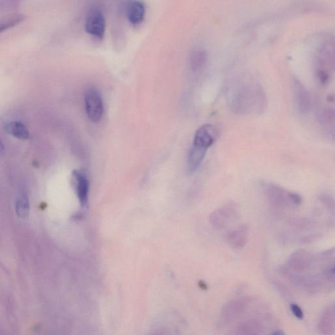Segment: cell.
<instances>
[{
  "mask_svg": "<svg viewBox=\"0 0 335 335\" xmlns=\"http://www.w3.org/2000/svg\"><path fill=\"white\" fill-rule=\"evenodd\" d=\"M30 205L27 195L26 193H22L18 198L16 202V211L18 216L21 218H25L28 214Z\"/></svg>",
  "mask_w": 335,
  "mask_h": 335,
  "instance_id": "cell-18",
  "label": "cell"
},
{
  "mask_svg": "<svg viewBox=\"0 0 335 335\" xmlns=\"http://www.w3.org/2000/svg\"><path fill=\"white\" fill-rule=\"evenodd\" d=\"M319 330L323 334H329L334 331V306L326 308L319 323Z\"/></svg>",
  "mask_w": 335,
  "mask_h": 335,
  "instance_id": "cell-14",
  "label": "cell"
},
{
  "mask_svg": "<svg viewBox=\"0 0 335 335\" xmlns=\"http://www.w3.org/2000/svg\"><path fill=\"white\" fill-rule=\"evenodd\" d=\"M229 98L230 108L239 115H260L267 109V95L260 84H238Z\"/></svg>",
  "mask_w": 335,
  "mask_h": 335,
  "instance_id": "cell-1",
  "label": "cell"
},
{
  "mask_svg": "<svg viewBox=\"0 0 335 335\" xmlns=\"http://www.w3.org/2000/svg\"><path fill=\"white\" fill-rule=\"evenodd\" d=\"M199 285L201 288V289H204V290H206L207 289V285L205 284V282L204 281H200L199 283Z\"/></svg>",
  "mask_w": 335,
  "mask_h": 335,
  "instance_id": "cell-23",
  "label": "cell"
},
{
  "mask_svg": "<svg viewBox=\"0 0 335 335\" xmlns=\"http://www.w3.org/2000/svg\"><path fill=\"white\" fill-rule=\"evenodd\" d=\"M261 185L270 205L274 207L284 208L294 205L291 200V191H287L272 183L265 182Z\"/></svg>",
  "mask_w": 335,
  "mask_h": 335,
  "instance_id": "cell-3",
  "label": "cell"
},
{
  "mask_svg": "<svg viewBox=\"0 0 335 335\" xmlns=\"http://www.w3.org/2000/svg\"><path fill=\"white\" fill-rule=\"evenodd\" d=\"M84 99L89 119L94 122L100 121L104 113V102L99 91L95 87H89L85 93Z\"/></svg>",
  "mask_w": 335,
  "mask_h": 335,
  "instance_id": "cell-2",
  "label": "cell"
},
{
  "mask_svg": "<svg viewBox=\"0 0 335 335\" xmlns=\"http://www.w3.org/2000/svg\"><path fill=\"white\" fill-rule=\"evenodd\" d=\"M205 62V57L204 55L201 53H195L191 58V68L193 71L200 70L204 65Z\"/></svg>",
  "mask_w": 335,
  "mask_h": 335,
  "instance_id": "cell-19",
  "label": "cell"
},
{
  "mask_svg": "<svg viewBox=\"0 0 335 335\" xmlns=\"http://www.w3.org/2000/svg\"><path fill=\"white\" fill-rule=\"evenodd\" d=\"M5 129L7 133L19 140H27L30 137L27 127L21 122L14 121L6 124Z\"/></svg>",
  "mask_w": 335,
  "mask_h": 335,
  "instance_id": "cell-16",
  "label": "cell"
},
{
  "mask_svg": "<svg viewBox=\"0 0 335 335\" xmlns=\"http://www.w3.org/2000/svg\"><path fill=\"white\" fill-rule=\"evenodd\" d=\"M290 309H291L292 314L299 319H304V313L301 308L299 307L297 304L292 303L290 305Z\"/></svg>",
  "mask_w": 335,
  "mask_h": 335,
  "instance_id": "cell-20",
  "label": "cell"
},
{
  "mask_svg": "<svg viewBox=\"0 0 335 335\" xmlns=\"http://www.w3.org/2000/svg\"><path fill=\"white\" fill-rule=\"evenodd\" d=\"M313 260V256L309 252L299 250L292 255L289 260V265L295 272L301 273L310 269Z\"/></svg>",
  "mask_w": 335,
  "mask_h": 335,
  "instance_id": "cell-9",
  "label": "cell"
},
{
  "mask_svg": "<svg viewBox=\"0 0 335 335\" xmlns=\"http://www.w3.org/2000/svg\"><path fill=\"white\" fill-rule=\"evenodd\" d=\"M319 121L323 128L325 129L332 137L334 135L335 111L334 109L325 108L319 113Z\"/></svg>",
  "mask_w": 335,
  "mask_h": 335,
  "instance_id": "cell-15",
  "label": "cell"
},
{
  "mask_svg": "<svg viewBox=\"0 0 335 335\" xmlns=\"http://www.w3.org/2000/svg\"><path fill=\"white\" fill-rule=\"evenodd\" d=\"M320 200L321 202H323L328 208L331 210L332 212H334V200L332 198H330L329 196L328 195H323L320 197Z\"/></svg>",
  "mask_w": 335,
  "mask_h": 335,
  "instance_id": "cell-21",
  "label": "cell"
},
{
  "mask_svg": "<svg viewBox=\"0 0 335 335\" xmlns=\"http://www.w3.org/2000/svg\"><path fill=\"white\" fill-rule=\"evenodd\" d=\"M5 153V147H4V143L2 142L1 138H0V155H4Z\"/></svg>",
  "mask_w": 335,
  "mask_h": 335,
  "instance_id": "cell-22",
  "label": "cell"
},
{
  "mask_svg": "<svg viewBox=\"0 0 335 335\" xmlns=\"http://www.w3.org/2000/svg\"><path fill=\"white\" fill-rule=\"evenodd\" d=\"M247 303H248V299H247L246 300H245L242 299L241 300L232 301L227 304L223 310V320L227 323L235 320V319L245 311V308L248 305Z\"/></svg>",
  "mask_w": 335,
  "mask_h": 335,
  "instance_id": "cell-12",
  "label": "cell"
},
{
  "mask_svg": "<svg viewBox=\"0 0 335 335\" xmlns=\"http://www.w3.org/2000/svg\"><path fill=\"white\" fill-rule=\"evenodd\" d=\"M238 207L235 204L229 203L212 212L211 222L216 229H223L230 222L234 221L238 216Z\"/></svg>",
  "mask_w": 335,
  "mask_h": 335,
  "instance_id": "cell-5",
  "label": "cell"
},
{
  "mask_svg": "<svg viewBox=\"0 0 335 335\" xmlns=\"http://www.w3.org/2000/svg\"><path fill=\"white\" fill-rule=\"evenodd\" d=\"M106 19L100 9L94 8L89 11L86 22V30L89 34L102 39L106 32Z\"/></svg>",
  "mask_w": 335,
  "mask_h": 335,
  "instance_id": "cell-4",
  "label": "cell"
},
{
  "mask_svg": "<svg viewBox=\"0 0 335 335\" xmlns=\"http://www.w3.org/2000/svg\"><path fill=\"white\" fill-rule=\"evenodd\" d=\"M272 334H274V335H283L284 334V332L283 331H281V330H275L274 332H272Z\"/></svg>",
  "mask_w": 335,
  "mask_h": 335,
  "instance_id": "cell-24",
  "label": "cell"
},
{
  "mask_svg": "<svg viewBox=\"0 0 335 335\" xmlns=\"http://www.w3.org/2000/svg\"><path fill=\"white\" fill-rule=\"evenodd\" d=\"M206 149L193 146L190 149L188 158H187V170L189 173H195L200 166L204 159Z\"/></svg>",
  "mask_w": 335,
  "mask_h": 335,
  "instance_id": "cell-13",
  "label": "cell"
},
{
  "mask_svg": "<svg viewBox=\"0 0 335 335\" xmlns=\"http://www.w3.org/2000/svg\"><path fill=\"white\" fill-rule=\"evenodd\" d=\"M292 91L295 102L299 112L301 114H307L310 112L312 108V97L309 91L305 86L299 81L298 79H295L292 84Z\"/></svg>",
  "mask_w": 335,
  "mask_h": 335,
  "instance_id": "cell-6",
  "label": "cell"
},
{
  "mask_svg": "<svg viewBox=\"0 0 335 335\" xmlns=\"http://www.w3.org/2000/svg\"><path fill=\"white\" fill-rule=\"evenodd\" d=\"M26 19L25 15L14 14L0 20V34L10 29L19 25Z\"/></svg>",
  "mask_w": 335,
  "mask_h": 335,
  "instance_id": "cell-17",
  "label": "cell"
},
{
  "mask_svg": "<svg viewBox=\"0 0 335 335\" xmlns=\"http://www.w3.org/2000/svg\"><path fill=\"white\" fill-rule=\"evenodd\" d=\"M249 229L246 225H242L237 229L229 232L227 235V242L234 248L240 249L245 247L248 238Z\"/></svg>",
  "mask_w": 335,
  "mask_h": 335,
  "instance_id": "cell-11",
  "label": "cell"
},
{
  "mask_svg": "<svg viewBox=\"0 0 335 335\" xmlns=\"http://www.w3.org/2000/svg\"><path fill=\"white\" fill-rule=\"evenodd\" d=\"M72 180L78 198L82 205L88 198L89 182L86 173L82 170H75L72 173Z\"/></svg>",
  "mask_w": 335,
  "mask_h": 335,
  "instance_id": "cell-8",
  "label": "cell"
},
{
  "mask_svg": "<svg viewBox=\"0 0 335 335\" xmlns=\"http://www.w3.org/2000/svg\"><path fill=\"white\" fill-rule=\"evenodd\" d=\"M217 132L212 124H204L196 131L193 145L204 149H208L215 142Z\"/></svg>",
  "mask_w": 335,
  "mask_h": 335,
  "instance_id": "cell-7",
  "label": "cell"
},
{
  "mask_svg": "<svg viewBox=\"0 0 335 335\" xmlns=\"http://www.w3.org/2000/svg\"><path fill=\"white\" fill-rule=\"evenodd\" d=\"M125 13L128 21L137 25L144 21L146 8L140 0H129L125 7Z\"/></svg>",
  "mask_w": 335,
  "mask_h": 335,
  "instance_id": "cell-10",
  "label": "cell"
}]
</instances>
